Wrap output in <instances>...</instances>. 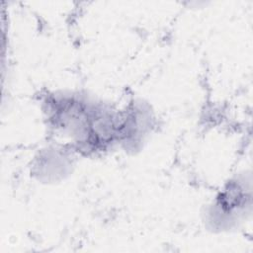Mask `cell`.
<instances>
[{"label":"cell","instance_id":"6da1fadb","mask_svg":"<svg viewBox=\"0 0 253 253\" xmlns=\"http://www.w3.org/2000/svg\"><path fill=\"white\" fill-rule=\"evenodd\" d=\"M42 103L47 127L76 155H99L119 146L121 109L74 90L49 92Z\"/></svg>","mask_w":253,"mask_h":253},{"label":"cell","instance_id":"3957f363","mask_svg":"<svg viewBox=\"0 0 253 253\" xmlns=\"http://www.w3.org/2000/svg\"><path fill=\"white\" fill-rule=\"evenodd\" d=\"M150 108L141 101H134L121 109L119 146L126 150L137 149L145 141L153 127Z\"/></svg>","mask_w":253,"mask_h":253},{"label":"cell","instance_id":"7a4b0ae2","mask_svg":"<svg viewBox=\"0 0 253 253\" xmlns=\"http://www.w3.org/2000/svg\"><path fill=\"white\" fill-rule=\"evenodd\" d=\"M251 175L228 179L206 209V221L213 229L236 228L251 214Z\"/></svg>","mask_w":253,"mask_h":253}]
</instances>
